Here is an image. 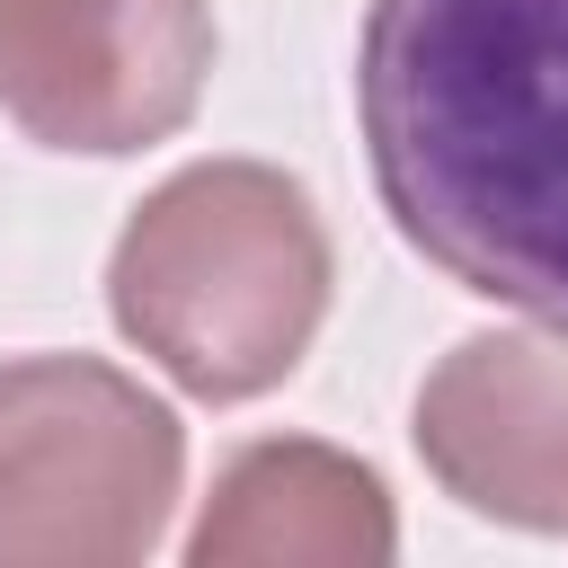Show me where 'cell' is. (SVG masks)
<instances>
[{
    "label": "cell",
    "instance_id": "5b68a950",
    "mask_svg": "<svg viewBox=\"0 0 568 568\" xmlns=\"http://www.w3.org/2000/svg\"><path fill=\"white\" fill-rule=\"evenodd\" d=\"M426 479L515 532H568V328H479L417 382Z\"/></svg>",
    "mask_w": 568,
    "mask_h": 568
},
{
    "label": "cell",
    "instance_id": "8992f818",
    "mask_svg": "<svg viewBox=\"0 0 568 568\" xmlns=\"http://www.w3.org/2000/svg\"><path fill=\"white\" fill-rule=\"evenodd\" d=\"M399 515L373 462L311 435H257L213 470V497L186 532L195 568H382Z\"/></svg>",
    "mask_w": 568,
    "mask_h": 568
},
{
    "label": "cell",
    "instance_id": "277c9868",
    "mask_svg": "<svg viewBox=\"0 0 568 568\" xmlns=\"http://www.w3.org/2000/svg\"><path fill=\"white\" fill-rule=\"evenodd\" d=\"M213 0H0V115L36 151L133 160L195 124Z\"/></svg>",
    "mask_w": 568,
    "mask_h": 568
},
{
    "label": "cell",
    "instance_id": "3957f363",
    "mask_svg": "<svg viewBox=\"0 0 568 568\" xmlns=\"http://www.w3.org/2000/svg\"><path fill=\"white\" fill-rule=\"evenodd\" d=\"M186 488V426L106 355L0 364V568H133Z\"/></svg>",
    "mask_w": 568,
    "mask_h": 568
},
{
    "label": "cell",
    "instance_id": "6da1fadb",
    "mask_svg": "<svg viewBox=\"0 0 568 568\" xmlns=\"http://www.w3.org/2000/svg\"><path fill=\"white\" fill-rule=\"evenodd\" d=\"M355 133L444 284L568 328V0H364Z\"/></svg>",
    "mask_w": 568,
    "mask_h": 568
},
{
    "label": "cell",
    "instance_id": "7a4b0ae2",
    "mask_svg": "<svg viewBox=\"0 0 568 568\" xmlns=\"http://www.w3.org/2000/svg\"><path fill=\"white\" fill-rule=\"evenodd\" d=\"M328 222L275 160H186L106 248V320L186 399L240 408L302 373L328 320Z\"/></svg>",
    "mask_w": 568,
    "mask_h": 568
}]
</instances>
